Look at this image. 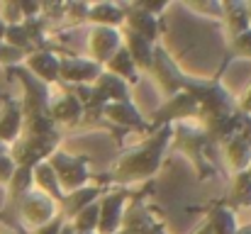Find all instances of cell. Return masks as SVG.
I'll return each instance as SVG.
<instances>
[{
    "label": "cell",
    "instance_id": "obj_9",
    "mask_svg": "<svg viewBox=\"0 0 251 234\" xmlns=\"http://www.w3.org/2000/svg\"><path fill=\"white\" fill-rule=\"evenodd\" d=\"M22 127H25V115L17 100L5 98L2 107H0V144H15L22 137Z\"/></svg>",
    "mask_w": 251,
    "mask_h": 234
},
{
    "label": "cell",
    "instance_id": "obj_25",
    "mask_svg": "<svg viewBox=\"0 0 251 234\" xmlns=\"http://www.w3.org/2000/svg\"><path fill=\"white\" fill-rule=\"evenodd\" d=\"M232 200L242 208H251V178L247 171L234 173V183H232Z\"/></svg>",
    "mask_w": 251,
    "mask_h": 234
},
{
    "label": "cell",
    "instance_id": "obj_26",
    "mask_svg": "<svg viewBox=\"0 0 251 234\" xmlns=\"http://www.w3.org/2000/svg\"><path fill=\"white\" fill-rule=\"evenodd\" d=\"M25 54L22 52H17V49H12L10 44H0V66H5V69H12V66H22L25 64Z\"/></svg>",
    "mask_w": 251,
    "mask_h": 234
},
{
    "label": "cell",
    "instance_id": "obj_30",
    "mask_svg": "<svg viewBox=\"0 0 251 234\" xmlns=\"http://www.w3.org/2000/svg\"><path fill=\"white\" fill-rule=\"evenodd\" d=\"M134 5H139L144 12H149V15H154V17L166 10V2H134Z\"/></svg>",
    "mask_w": 251,
    "mask_h": 234
},
{
    "label": "cell",
    "instance_id": "obj_32",
    "mask_svg": "<svg viewBox=\"0 0 251 234\" xmlns=\"http://www.w3.org/2000/svg\"><path fill=\"white\" fill-rule=\"evenodd\" d=\"M5 29H7V25H5V22L0 20V44L5 42Z\"/></svg>",
    "mask_w": 251,
    "mask_h": 234
},
{
    "label": "cell",
    "instance_id": "obj_23",
    "mask_svg": "<svg viewBox=\"0 0 251 234\" xmlns=\"http://www.w3.org/2000/svg\"><path fill=\"white\" fill-rule=\"evenodd\" d=\"M98 220H100V208H98V200L95 203H90L88 208H83L76 217H71L69 220V225H71V230L78 234H98Z\"/></svg>",
    "mask_w": 251,
    "mask_h": 234
},
{
    "label": "cell",
    "instance_id": "obj_37",
    "mask_svg": "<svg viewBox=\"0 0 251 234\" xmlns=\"http://www.w3.org/2000/svg\"><path fill=\"white\" fill-rule=\"evenodd\" d=\"M247 176L251 178V161H249V166H247Z\"/></svg>",
    "mask_w": 251,
    "mask_h": 234
},
{
    "label": "cell",
    "instance_id": "obj_4",
    "mask_svg": "<svg viewBox=\"0 0 251 234\" xmlns=\"http://www.w3.org/2000/svg\"><path fill=\"white\" fill-rule=\"evenodd\" d=\"M17 210H20L22 220H25L27 225H32L34 230L42 227V225H47V222H51L56 215H61V212H59V205H56L51 198H47L44 193L34 190V188L17 203Z\"/></svg>",
    "mask_w": 251,
    "mask_h": 234
},
{
    "label": "cell",
    "instance_id": "obj_20",
    "mask_svg": "<svg viewBox=\"0 0 251 234\" xmlns=\"http://www.w3.org/2000/svg\"><path fill=\"white\" fill-rule=\"evenodd\" d=\"M220 12H222V20L227 25V29L232 32V37L247 32L249 25V10H247V2H239V0H229V2H222L220 5Z\"/></svg>",
    "mask_w": 251,
    "mask_h": 234
},
{
    "label": "cell",
    "instance_id": "obj_19",
    "mask_svg": "<svg viewBox=\"0 0 251 234\" xmlns=\"http://www.w3.org/2000/svg\"><path fill=\"white\" fill-rule=\"evenodd\" d=\"M107 74H112V76H117L120 80H125L127 85H134V83H139V71H137V66H134V61H132V56H129V52L125 49V44L117 49V54L102 66Z\"/></svg>",
    "mask_w": 251,
    "mask_h": 234
},
{
    "label": "cell",
    "instance_id": "obj_7",
    "mask_svg": "<svg viewBox=\"0 0 251 234\" xmlns=\"http://www.w3.org/2000/svg\"><path fill=\"white\" fill-rule=\"evenodd\" d=\"M200 115V107H198V100L188 93V90H180L176 93L166 105L154 115V125H171L173 120H183V117H198Z\"/></svg>",
    "mask_w": 251,
    "mask_h": 234
},
{
    "label": "cell",
    "instance_id": "obj_22",
    "mask_svg": "<svg viewBox=\"0 0 251 234\" xmlns=\"http://www.w3.org/2000/svg\"><path fill=\"white\" fill-rule=\"evenodd\" d=\"M32 183H34L32 168H27V166H15V173H12V178L7 181L10 198H12L15 203H20V200L32 190Z\"/></svg>",
    "mask_w": 251,
    "mask_h": 234
},
{
    "label": "cell",
    "instance_id": "obj_24",
    "mask_svg": "<svg viewBox=\"0 0 251 234\" xmlns=\"http://www.w3.org/2000/svg\"><path fill=\"white\" fill-rule=\"evenodd\" d=\"M5 44H10L12 49L22 52L25 56H29L32 52H37L22 22H17V25H7V29H5Z\"/></svg>",
    "mask_w": 251,
    "mask_h": 234
},
{
    "label": "cell",
    "instance_id": "obj_1",
    "mask_svg": "<svg viewBox=\"0 0 251 234\" xmlns=\"http://www.w3.org/2000/svg\"><path fill=\"white\" fill-rule=\"evenodd\" d=\"M171 139H173V127L171 125L159 127V132L154 137H149L147 142H142L139 147L129 149L127 154L122 156L115 163V168H112V173L107 178L110 181H120V183H129V181H144V178L156 176Z\"/></svg>",
    "mask_w": 251,
    "mask_h": 234
},
{
    "label": "cell",
    "instance_id": "obj_28",
    "mask_svg": "<svg viewBox=\"0 0 251 234\" xmlns=\"http://www.w3.org/2000/svg\"><path fill=\"white\" fill-rule=\"evenodd\" d=\"M12 173H15V161H12V156L7 152H2L0 154V185H7Z\"/></svg>",
    "mask_w": 251,
    "mask_h": 234
},
{
    "label": "cell",
    "instance_id": "obj_12",
    "mask_svg": "<svg viewBox=\"0 0 251 234\" xmlns=\"http://www.w3.org/2000/svg\"><path fill=\"white\" fill-rule=\"evenodd\" d=\"M100 117H107L110 122L122 125V127H129V130H149V122L142 117V112L134 107L132 100L107 103V105L102 107V115H100Z\"/></svg>",
    "mask_w": 251,
    "mask_h": 234
},
{
    "label": "cell",
    "instance_id": "obj_8",
    "mask_svg": "<svg viewBox=\"0 0 251 234\" xmlns=\"http://www.w3.org/2000/svg\"><path fill=\"white\" fill-rule=\"evenodd\" d=\"M59 59L61 56L54 54L51 49H39L25 59V69L44 85H54L59 83Z\"/></svg>",
    "mask_w": 251,
    "mask_h": 234
},
{
    "label": "cell",
    "instance_id": "obj_17",
    "mask_svg": "<svg viewBox=\"0 0 251 234\" xmlns=\"http://www.w3.org/2000/svg\"><path fill=\"white\" fill-rule=\"evenodd\" d=\"M93 90L102 98L105 105H107V103H125V100H129V85H127L125 80H120L117 76L107 74L105 69H102L100 76L95 78Z\"/></svg>",
    "mask_w": 251,
    "mask_h": 234
},
{
    "label": "cell",
    "instance_id": "obj_16",
    "mask_svg": "<svg viewBox=\"0 0 251 234\" xmlns=\"http://www.w3.org/2000/svg\"><path fill=\"white\" fill-rule=\"evenodd\" d=\"M122 44H125V49L129 52V56H132L137 71H149V69L154 66L156 47H154L151 42H147L144 37H139V34H134V32L127 29V34L122 37Z\"/></svg>",
    "mask_w": 251,
    "mask_h": 234
},
{
    "label": "cell",
    "instance_id": "obj_11",
    "mask_svg": "<svg viewBox=\"0 0 251 234\" xmlns=\"http://www.w3.org/2000/svg\"><path fill=\"white\" fill-rule=\"evenodd\" d=\"M49 117L54 125H78L83 120V103L81 98L71 93H61L56 100L49 105Z\"/></svg>",
    "mask_w": 251,
    "mask_h": 234
},
{
    "label": "cell",
    "instance_id": "obj_6",
    "mask_svg": "<svg viewBox=\"0 0 251 234\" xmlns=\"http://www.w3.org/2000/svg\"><path fill=\"white\" fill-rule=\"evenodd\" d=\"M122 47V34L117 29L110 27H93L88 34V52H90V61H95L98 66H105L117 49Z\"/></svg>",
    "mask_w": 251,
    "mask_h": 234
},
{
    "label": "cell",
    "instance_id": "obj_39",
    "mask_svg": "<svg viewBox=\"0 0 251 234\" xmlns=\"http://www.w3.org/2000/svg\"><path fill=\"white\" fill-rule=\"evenodd\" d=\"M115 234H129V232H125V230H120V232H115Z\"/></svg>",
    "mask_w": 251,
    "mask_h": 234
},
{
    "label": "cell",
    "instance_id": "obj_38",
    "mask_svg": "<svg viewBox=\"0 0 251 234\" xmlns=\"http://www.w3.org/2000/svg\"><path fill=\"white\" fill-rule=\"evenodd\" d=\"M2 152H5V144H0V154H2Z\"/></svg>",
    "mask_w": 251,
    "mask_h": 234
},
{
    "label": "cell",
    "instance_id": "obj_40",
    "mask_svg": "<svg viewBox=\"0 0 251 234\" xmlns=\"http://www.w3.org/2000/svg\"><path fill=\"white\" fill-rule=\"evenodd\" d=\"M159 234H166V232H164V230H159Z\"/></svg>",
    "mask_w": 251,
    "mask_h": 234
},
{
    "label": "cell",
    "instance_id": "obj_14",
    "mask_svg": "<svg viewBox=\"0 0 251 234\" xmlns=\"http://www.w3.org/2000/svg\"><path fill=\"white\" fill-rule=\"evenodd\" d=\"M100 195H102V188L100 185H83V188H78V190H74V193H66L64 195V200H61V205H59V212L64 215V220L69 222L71 217H76L83 208H88L90 203H95V200H100Z\"/></svg>",
    "mask_w": 251,
    "mask_h": 234
},
{
    "label": "cell",
    "instance_id": "obj_21",
    "mask_svg": "<svg viewBox=\"0 0 251 234\" xmlns=\"http://www.w3.org/2000/svg\"><path fill=\"white\" fill-rule=\"evenodd\" d=\"M212 234H237L239 225H237V217H234V210L227 208L225 203H217L212 205V210L207 212V222Z\"/></svg>",
    "mask_w": 251,
    "mask_h": 234
},
{
    "label": "cell",
    "instance_id": "obj_13",
    "mask_svg": "<svg viewBox=\"0 0 251 234\" xmlns=\"http://www.w3.org/2000/svg\"><path fill=\"white\" fill-rule=\"evenodd\" d=\"M225 154L229 166L234 168V173L247 171L251 161V120L244 125V130L239 134H234L229 142H225Z\"/></svg>",
    "mask_w": 251,
    "mask_h": 234
},
{
    "label": "cell",
    "instance_id": "obj_31",
    "mask_svg": "<svg viewBox=\"0 0 251 234\" xmlns=\"http://www.w3.org/2000/svg\"><path fill=\"white\" fill-rule=\"evenodd\" d=\"M239 110L247 112V115H251V88L244 93V98H242V103H239Z\"/></svg>",
    "mask_w": 251,
    "mask_h": 234
},
{
    "label": "cell",
    "instance_id": "obj_36",
    "mask_svg": "<svg viewBox=\"0 0 251 234\" xmlns=\"http://www.w3.org/2000/svg\"><path fill=\"white\" fill-rule=\"evenodd\" d=\"M247 10H249V25H251V2H247Z\"/></svg>",
    "mask_w": 251,
    "mask_h": 234
},
{
    "label": "cell",
    "instance_id": "obj_29",
    "mask_svg": "<svg viewBox=\"0 0 251 234\" xmlns=\"http://www.w3.org/2000/svg\"><path fill=\"white\" fill-rule=\"evenodd\" d=\"M66 225V220H64V215H56L51 222H47V225H42V227H37L34 234H61V227Z\"/></svg>",
    "mask_w": 251,
    "mask_h": 234
},
{
    "label": "cell",
    "instance_id": "obj_35",
    "mask_svg": "<svg viewBox=\"0 0 251 234\" xmlns=\"http://www.w3.org/2000/svg\"><path fill=\"white\" fill-rule=\"evenodd\" d=\"M61 234H74V230H71V225H69V222L61 227Z\"/></svg>",
    "mask_w": 251,
    "mask_h": 234
},
{
    "label": "cell",
    "instance_id": "obj_5",
    "mask_svg": "<svg viewBox=\"0 0 251 234\" xmlns=\"http://www.w3.org/2000/svg\"><path fill=\"white\" fill-rule=\"evenodd\" d=\"M100 74H102V66H98L90 59H81V56H61L59 59V80H64L74 88L93 85Z\"/></svg>",
    "mask_w": 251,
    "mask_h": 234
},
{
    "label": "cell",
    "instance_id": "obj_15",
    "mask_svg": "<svg viewBox=\"0 0 251 234\" xmlns=\"http://www.w3.org/2000/svg\"><path fill=\"white\" fill-rule=\"evenodd\" d=\"M85 22H90L93 27L117 29V27L125 25V5H117V2H95V5H88Z\"/></svg>",
    "mask_w": 251,
    "mask_h": 234
},
{
    "label": "cell",
    "instance_id": "obj_34",
    "mask_svg": "<svg viewBox=\"0 0 251 234\" xmlns=\"http://www.w3.org/2000/svg\"><path fill=\"white\" fill-rule=\"evenodd\" d=\"M237 234H251V225H247V227H239V230H237Z\"/></svg>",
    "mask_w": 251,
    "mask_h": 234
},
{
    "label": "cell",
    "instance_id": "obj_27",
    "mask_svg": "<svg viewBox=\"0 0 251 234\" xmlns=\"http://www.w3.org/2000/svg\"><path fill=\"white\" fill-rule=\"evenodd\" d=\"M232 54H237V56H247L251 59V27L247 32H242V34H237V37H232Z\"/></svg>",
    "mask_w": 251,
    "mask_h": 234
},
{
    "label": "cell",
    "instance_id": "obj_10",
    "mask_svg": "<svg viewBox=\"0 0 251 234\" xmlns=\"http://www.w3.org/2000/svg\"><path fill=\"white\" fill-rule=\"evenodd\" d=\"M125 25H127V29L129 32H134V34H139V37H144L147 42H156L159 39V34H161V25H159V20L154 17V15H149V12H144L139 5H125Z\"/></svg>",
    "mask_w": 251,
    "mask_h": 234
},
{
    "label": "cell",
    "instance_id": "obj_18",
    "mask_svg": "<svg viewBox=\"0 0 251 234\" xmlns=\"http://www.w3.org/2000/svg\"><path fill=\"white\" fill-rule=\"evenodd\" d=\"M32 176H34V185H37V190L44 193L47 198H51L56 205H61V200H64V190H61L59 181H56L54 168H51L47 161H42V163H37V166L32 168Z\"/></svg>",
    "mask_w": 251,
    "mask_h": 234
},
{
    "label": "cell",
    "instance_id": "obj_41",
    "mask_svg": "<svg viewBox=\"0 0 251 234\" xmlns=\"http://www.w3.org/2000/svg\"><path fill=\"white\" fill-rule=\"evenodd\" d=\"M74 234H78V232H74ZM93 234H95V232H93Z\"/></svg>",
    "mask_w": 251,
    "mask_h": 234
},
{
    "label": "cell",
    "instance_id": "obj_33",
    "mask_svg": "<svg viewBox=\"0 0 251 234\" xmlns=\"http://www.w3.org/2000/svg\"><path fill=\"white\" fill-rule=\"evenodd\" d=\"M195 234H212V232H210V227H207V225H202V227H198V232Z\"/></svg>",
    "mask_w": 251,
    "mask_h": 234
},
{
    "label": "cell",
    "instance_id": "obj_3",
    "mask_svg": "<svg viewBox=\"0 0 251 234\" xmlns=\"http://www.w3.org/2000/svg\"><path fill=\"white\" fill-rule=\"evenodd\" d=\"M127 203H129V190L127 188L107 190V193L100 195V200H98V208H100L98 234H115L122 230Z\"/></svg>",
    "mask_w": 251,
    "mask_h": 234
},
{
    "label": "cell",
    "instance_id": "obj_2",
    "mask_svg": "<svg viewBox=\"0 0 251 234\" xmlns=\"http://www.w3.org/2000/svg\"><path fill=\"white\" fill-rule=\"evenodd\" d=\"M47 163L54 168L56 173V181L66 193H74L78 188L88 185L90 181V171H88V156H74V154H66V152H54V154L47 158Z\"/></svg>",
    "mask_w": 251,
    "mask_h": 234
}]
</instances>
